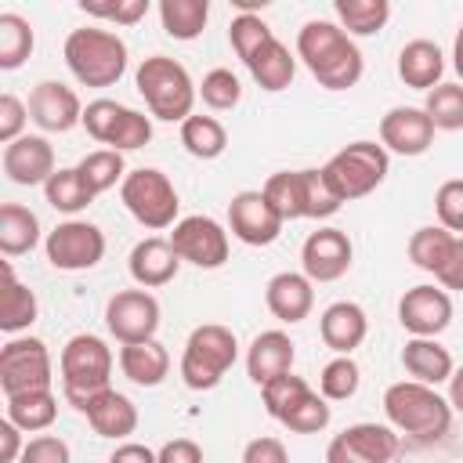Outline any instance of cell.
Instances as JSON below:
<instances>
[{
    "label": "cell",
    "mask_w": 463,
    "mask_h": 463,
    "mask_svg": "<svg viewBox=\"0 0 463 463\" xmlns=\"http://www.w3.org/2000/svg\"><path fill=\"white\" fill-rule=\"evenodd\" d=\"M297 58L326 90H351L365 72V58L358 43L336 22H326V18H311L300 25Z\"/></svg>",
    "instance_id": "cell-1"
},
{
    "label": "cell",
    "mask_w": 463,
    "mask_h": 463,
    "mask_svg": "<svg viewBox=\"0 0 463 463\" xmlns=\"http://www.w3.org/2000/svg\"><path fill=\"white\" fill-rule=\"evenodd\" d=\"M383 416L398 434H409L423 445L441 441L452 427V405L438 394V387L398 380L383 391Z\"/></svg>",
    "instance_id": "cell-2"
},
{
    "label": "cell",
    "mask_w": 463,
    "mask_h": 463,
    "mask_svg": "<svg viewBox=\"0 0 463 463\" xmlns=\"http://www.w3.org/2000/svg\"><path fill=\"white\" fill-rule=\"evenodd\" d=\"M61 58L76 83L83 87H116L127 72V43L119 33L101 25H80L65 36Z\"/></svg>",
    "instance_id": "cell-3"
},
{
    "label": "cell",
    "mask_w": 463,
    "mask_h": 463,
    "mask_svg": "<svg viewBox=\"0 0 463 463\" xmlns=\"http://www.w3.org/2000/svg\"><path fill=\"white\" fill-rule=\"evenodd\" d=\"M134 87L145 98L148 116H156L163 123H184L199 98V87L192 83L188 69L166 54L145 58L134 72Z\"/></svg>",
    "instance_id": "cell-4"
},
{
    "label": "cell",
    "mask_w": 463,
    "mask_h": 463,
    "mask_svg": "<svg viewBox=\"0 0 463 463\" xmlns=\"http://www.w3.org/2000/svg\"><path fill=\"white\" fill-rule=\"evenodd\" d=\"M112 365H116V354L101 336H94V333L69 336L58 354V376H61L65 402L72 409H80L90 394L112 387Z\"/></svg>",
    "instance_id": "cell-5"
},
{
    "label": "cell",
    "mask_w": 463,
    "mask_h": 463,
    "mask_svg": "<svg viewBox=\"0 0 463 463\" xmlns=\"http://www.w3.org/2000/svg\"><path fill=\"white\" fill-rule=\"evenodd\" d=\"M268 203L282 213V221H326L344 203L333 195V188L322 177V166L315 170H279L260 188Z\"/></svg>",
    "instance_id": "cell-6"
},
{
    "label": "cell",
    "mask_w": 463,
    "mask_h": 463,
    "mask_svg": "<svg viewBox=\"0 0 463 463\" xmlns=\"http://www.w3.org/2000/svg\"><path fill=\"white\" fill-rule=\"evenodd\" d=\"M239 358V340L221 322H203L188 333L181 351V380L188 391H213Z\"/></svg>",
    "instance_id": "cell-7"
},
{
    "label": "cell",
    "mask_w": 463,
    "mask_h": 463,
    "mask_svg": "<svg viewBox=\"0 0 463 463\" xmlns=\"http://www.w3.org/2000/svg\"><path fill=\"white\" fill-rule=\"evenodd\" d=\"M391 170V152L376 141H351L340 152H333L322 166L326 184L333 188V195L340 203H354L369 192H376L383 184Z\"/></svg>",
    "instance_id": "cell-8"
},
{
    "label": "cell",
    "mask_w": 463,
    "mask_h": 463,
    "mask_svg": "<svg viewBox=\"0 0 463 463\" xmlns=\"http://www.w3.org/2000/svg\"><path fill=\"white\" fill-rule=\"evenodd\" d=\"M119 199H123L127 213H130L141 228H148V232H163V228H174V224L181 221V217H177V210H181L177 188H174V181H170L163 170H156V166H137V170H130V174L123 177V184H119Z\"/></svg>",
    "instance_id": "cell-9"
},
{
    "label": "cell",
    "mask_w": 463,
    "mask_h": 463,
    "mask_svg": "<svg viewBox=\"0 0 463 463\" xmlns=\"http://www.w3.org/2000/svg\"><path fill=\"white\" fill-rule=\"evenodd\" d=\"M83 127L98 145L116 148V152H134L152 141V116H145L123 101H112V98L87 101Z\"/></svg>",
    "instance_id": "cell-10"
},
{
    "label": "cell",
    "mask_w": 463,
    "mask_h": 463,
    "mask_svg": "<svg viewBox=\"0 0 463 463\" xmlns=\"http://www.w3.org/2000/svg\"><path fill=\"white\" fill-rule=\"evenodd\" d=\"M54 365L51 351L40 336H11L0 347V387L4 398L25 394V391H51Z\"/></svg>",
    "instance_id": "cell-11"
},
{
    "label": "cell",
    "mask_w": 463,
    "mask_h": 463,
    "mask_svg": "<svg viewBox=\"0 0 463 463\" xmlns=\"http://www.w3.org/2000/svg\"><path fill=\"white\" fill-rule=\"evenodd\" d=\"M43 253L58 271H87L105 257V232L90 221H61L47 232Z\"/></svg>",
    "instance_id": "cell-12"
},
{
    "label": "cell",
    "mask_w": 463,
    "mask_h": 463,
    "mask_svg": "<svg viewBox=\"0 0 463 463\" xmlns=\"http://www.w3.org/2000/svg\"><path fill=\"white\" fill-rule=\"evenodd\" d=\"M170 246L174 253L181 257V264H195V268H221L232 253V242H228V228L206 213H192V217H181L170 232Z\"/></svg>",
    "instance_id": "cell-13"
},
{
    "label": "cell",
    "mask_w": 463,
    "mask_h": 463,
    "mask_svg": "<svg viewBox=\"0 0 463 463\" xmlns=\"http://www.w3.org/2000/svg\"><path fill=\"white\" fill-rule=\"evenodd\" d=\"M105 329L119 344H145L156 340L159 329V300L148 289H119L105 304Z\"/></svg>",
    "instance_id": "cell-14"
},
{
    "label": "cell",
    "mask_w": 463,
    "mask_h": 463,
    "mask_svg": "<svg viewBox=\"0 0 463 463\" xmlns=\"http://www.w3.org/2000/svg\"><path fill=\"white\" fill-rule=\"evenodd\" d=\"M398 456V430L391 423H351L326 445V463H391Z\"/></svg>",
    "instance_id": "cell-15"
},
{
    "label": "cell",
    "mask_w": 463,
    "mask_h": 463,
    "mask_svg": "<svg viewBox=\"0 0 463 463\" xmlns=\"http://www.w3.org/2000/svg\"><path fill=\"white\" fill-rule=\"evenodd\" d=\"M286 221L282 213L268 203V195L260 188H246V192H235L232 203H228V232L246 242V246H271L279 235H282Z\"/></svg>",
    "instance_id": "cell-16"
},
{
    "label": "cell",
    "mask_w": 463,
    "mask_h": 463,
    "mask_svg": "<svg viewBox=\"0 0 463 463\" xmlns=\"http://www.w3.org/2000/svg\"><path fill=\"white\" fill-rule=\"evenodd\" d=\"M398 322L409 336H441L452 322V297L441 286H412L398 300Z\"/></svg>",
    "instance_id": "cell-17"
},
{
    "label": "cell",
    "mask_w": 463,
    "mask_h": 463,
    "mask_svg": "<svg viewBox=\"0 0 463 463\" xmlns=\"http://www.w3.org/2000/svg\"><path fill=\"white\" fill-rule=\"evenodd\" d=\"M351 260H354V246H351L347 232H340V228H318L300 246V271L311 282L344 279L351 271Z\"/></svg>",
    "instance_id": "cell-18"
},
{
    "label": "cell",
    "mask_w": 463,
    "mask_h": 463,
    "mask_svg": "<svg viewBox=\"0 0 463 463\" xmlns=\"http://www.w3.org/2000/svg\"><path fill=\"white\" fill-rule=\"evenodd\" d=\"M83 109L87 105L80 101V94L58 80H40L29 94V119L43 134H69L83 123Z\"/></svg>",
    "instance_id": "cell-19"
},
{
    "label": "cell",
    "mask_w": 463,
    "mask_h": 463,
    "mask_svg": "<svg viewBox=\"0 0 463 463\" xmlns=\"http://www.w3.org/2000/svg\"><path fill=\"white\" fill-rule=\"evenodd\" d=\"M380 145L394 156H423L434 145V123L423 105H394L380 119Z\"/></svg>",
    "instance_id": "cell-20"
},
{
    "label": "cell",
    "mask_w": 463,
    "mask_h": 463,
    "mask_svg": "<svg viewBox=\"0 0 463 463\" xmlns=\"http://www.w3.org/2000/svg\"><path fill=\"white\" fill-rule=\"evenodd\" d=\"M4 174L7 181L22 184V188H33V184H47L51 174L58 170L54 166V145L43 137V134H22L18 141L4 145Z\"/></svg>",
    "instance_id": "cell-21"
},
{
    "label": "cell",
    "mask_w": 463,
    "mask_h": 463,
    "mask_svg": "<svg viewBox=\"0 0 463 463\" xmlns=\"http://www.w3.org/2000/svg\"><path fill=\"white\" fill-rule=\"evenodd\" d=\"M76 412L87 416L90 430L98 438H109V441H127L137 430V405L116 387H105V391L90 394Z\"/></svg>",
    "instance_id": "cell-22"
},
{
    "label": "cell",
    "mask_w": 463,
    "mask_h": 463,
    "mask_svg": "<svg viewBox=\"0 0 463 463\" xmlns=\"http://www.w3.org/2000/svg\"><path fill=\"white\" fill-rule=\"evenodd\" d=\"M293 362H297V344L289 340V333L282 329H264L250 340L246 347V376L264 387L271 383L275 376H286L293 373Z\"/></svg>",
    "instance_id": "cell-23"
},
{
    "label": "cell",
    "mask_w": 463,
    "mask_h": 463,
    "mask_svg": "<svg viewBox=\"0 0 463 463\" xmlns=\"http://www.w3.org/2000/svg\"><path fill=\"white\" fill-rule=\"evenodd\" d=\"M127 271H130V279H134L141 289H159V286H166V282L177 279L181 257L174 253L170 239L148 235V239L134 242V250H130V257H127Z\"/></svg>",
    "instance_id": "cell-24"
},
{
    "label": "cell",
    "mask_w": 463,
    "mask_h": 463,
    "mask_svg": "<svg viewBox=\"0 0 463 463\" xmlns=\"http://www.w3.org/2000/svg\"><path fill=\"white\" fill-rule=\"evenodd\" d=\"M264 304L279 322L297 326L315 307V282L304 271H279L264 286Z\"/></svg>",
    "instance_id": "cell-25"
},
{
    "label": "cell",
    "mask_w": 463,
    "mask_h": 463,
    "mask_svg": "<svg viewBox=\"0 0 463 463\" xmlns=\"http://www.w3.org/2000/svg\"><path fill=\"white\" fill-rule=\"evenodd\" d=\"M318 336L336 354H351L354 347H362L365 336H369V318H365L362 304H354V300H333L322 311V318H318Z\"/></svg>",
    "instance_id": "cell-26"
},
{
    "label": "cell",
    "mask_w": 463,
    "mask_h": 463,
    "mask_svg": "<svg viewBox=\"0 0 463 463\" xmlns=\"http://www.w3.org/2000/svg\"><path fill=\"white\" fill-rule=\"evenodd\" d=\"M402 365L409 373V380L438 387L449 383V376L456 373V362L449 354V347L438 344V336H409L402 347Z\"/></svg>",
    "instance_id": "cell-27"
},
{
    "label": "cell",
    "mask_w": 463,
    "mask_h": 463,
    "mask_svg": "<svg viewBox=\"0 0 463 463\" xmlns=\"http://www.w3.org/2000/svg\"><path fill=\"white\" fill-rule=\"evenodd\" d=\"M445 72V54L434 40H409L398 51V80L412 90H434Z\"/></svg>",
    "instance_id": "cell-28"
},
{
    "label": "cell",
    "mask_w": 463,
    "mask_h": 463,
    "mask_svg": "<svg viewBox=\"0 0 463 463\" xmlns=\"http://www.w3.org/2000/svg\"><path fill=\"white\" fill-rule=\"evenodd\" d=\"M119 373L137 387H159L170 376V351L159 340L123 344L119 347Z\"/></svg>",
    "instance_id": "cell-29"
},
{
    "label": "cell",
    "mask_w": 463,
    "mask_h": 463,
    "mask_svg": "<svg viewBox=\"0 0 463 463\" xmlns=\"http://www.w3.org/2000/svg\"><path fill=\"white\" fill-rule=\"evenodd\" d=\"M246 69H250V76H253V83H257L260 90L279 94V90H286V87L293 83V76H297V54H293L279 36H271V40L246 61Z\"/></svg>",
    "instance_id": "cell-30"
},
{
    "label": "cell",
    "mask_w": 463,
    "mask_h": 463,
    "mask_svg": "<svg viewBox=\"0 0 463 463\" xmlns=\"http://www.w3.org/2000/svg\"><path fill=\"white\" fill-rule=\"evenodd\" d=\"M36 315H40V300H36V293L25 286V282H18V275H14V268H11V260H4V293H0V329L4 333H22V329H29L33 322H36Z\"/></svg>",
    "instance_id": "cell-31"
},
{
    "label": "cell",
    "mask_w": 463,
    "mask_h": 463,
    "mask_svg": "<svg viewBox=\"0 0 463 463\" xmlns=\"http://www.w3.org/2000/svg\"><path fill=\"white\" fill-rule=\"evenodd\" d=\"M40 246V217L22 206V203H4L0 206V253L4 257H22Z\"/></svg>",
    "instance_id": "cell-32"
},
{
    "label": "cell",
    "mask_w": 463,
    "mask_h": 463,
    "mask_svg": "<svg viewBox=\"0 0 463 463\" xmlns=\"http://www.w3.org/2000/svg\"><path fill=\"white\" fill-rule=\"evenodd\" d=\"M4 416L25 434H40L58 420V398H54V391H25V394L7 398Z\"/></svg>",
    "instance_id": "cell-33"
},
{
    "label": "cell",
    "mask_w": 463,
    "mask_h": 463,
    "mask_svg": "<svg viewBox=\"0 0 463 463\" xmlns=\"http://www.w3.org/2000/svg\"><path fill=\"white\" fill-rule=\"evenodd\" d=\"M43 199H47V206H54L58 213H80V210H87L98 195L90 192V184L83 181V174L76 170V166H58L54 174H51V181L43 184Z\"/></svg>",
    "instance_id": "cell-34"
},
{
    "label": "cell",
    "mask_w": 463,
    "mask_h": 463,
    "mask_svg": "<svg viewBox=\"0 0 463 463\" xmlns=\"http://www.w3.org/2000/svg\"><path fill=\"white\" fill-rule=\"evenodd\" d=\"M210 22V4L206 0H159V25L174 40H195L203 36Z\"/></svg>",
    "instance_id": "cell-35"
},
{
    "label": "cell",
    "mask_w": 463,
    "mask_h": 463,
    "mask_svg": "<svg viewBox=\"0 0 463 463\" xmlns=\"http://www.w3.org/2000/svg\"><path fill=\"white\" fill-rule=\"evenodd\" d=\"M181 145L188 156L195 159H217L224 156L228 148V130L217 116H203V112H192L184 123H181Z\"/></svg>",
    "instance_id": "cell-36"
},
{
    "label": "cell",
    "mask_w": 463,
    "mask_h": 463,
    "mask_svg": "<svg viewBox=\"0 0 463 463\" xmlns=\"http://www.w3.org/2000/svg\"><path fill=\"white\" fill-rule=\"evenodd\" d=\"M336 25L354 40V36H376L387 18H391V4L387 0H336Z\"/></svg>",
    "instance_id": "cell-37"
},
{
    "label": "cell",
    "mask_w": 463,
    "mask_h": 463,
    "mask_svg": "<svg viewBox=\"0 0 463 463\" xmlns=\"http://www.w3.org/2000/svg\"><path fill=\"white\" fill-rule=\"evenodd\" d=\"M452 242H456V235H452L449 228H441V224H423V228H416V232L409 235V260H412L420 271L438 275V271L445 268L449 253H452Z\"/></svg>",
    "instance_id": "cell-38"
},
{
    "label": "cell",
    "mask_w": 463,
    "mask_h": 463,
    "mask_svg": "<svg viewBox=\"0 0 463 463\" xmlns=\"http://www.w3.org/2000/svg\"><path fill=\"white\" fill-rule=\"evenodd\" d=\"M36 47V36H33V25L29 18L14 14V11H4L0 14V69L4 72H14L29 61Z\"/></svg>",
    "instance_id": "cell-39"
},
{
    "label": "cell",
    "mask_w": 463,
    "mask_h": 463,
    "mask_svg": "<svg viewBox=\"0 0 463 463\" xmlns=\"http://www.w3.org/2000/svg\"><path fill=\"white\" fill-rule=\"evenodd\" d=\"M76 170L83 174V181L90 184L94 195H101V192L123 184V177L130 174L127 163H123V152H116V148H94V152H87V156L76 163Z\"/></svg>",
    "instance_id": "cell-40"
},
{
    "label": "cell",
    "mask_w": 463,
    "mask_h": 463,
    "mask_svg": "<svg viewBox=\"0 0 463 463\" xmlns=\"http://www.w3.org/2000/svg\"><path fill=\"white\" fill-rule=\"evenodd\" d=\"M307 394H315L311 391V383L304 380V376H297V373H286V376H275L271 383H264L260 387V402H264V412L271 416V420H286Z\"/></svg>",
    "instance_id": "cell-41"
},
{
    "label": "cell",
    "mask_w": 463,
    "mask_h": 463,
    "mask_svg": "<svg viewBox=\"0 0 463 463\" xmlns=\"http://www.w3.org/2000/svg\"><path fill=\"white\" fill-rule=\"evenodd\" d=\"M358 383H362V369H358V362L351 354H336L318 373V394L326 402H347V398H354L358 394Z\"/></svg>",
    "instance_id": "cell-42"
},
{
    "label": "cell",
    "mask_w": 463,
    "mask_h": 463,
    "mask_svg": "<svg viewBox=\"0 0 463 463\" xmlns=\"http://www.w3.org/2000/svg\"><path fill=\"white\" fill-rule=\"evenodd\" d=\"M423 112L430 116L434 130H463V83H438L427 90Z\"/></svg>",
    "instance_id": "cell-43"
},
{
    "label": "cell",
    "mask_w": 463,
    "mask_h": 463,
    "mask_svg": "<svg viewBox=\"0 0 463 463\" xmlns=\"http://www.w3.org/2000/svg\"><path fill=\"white\" fill-rule=\"evenodd\" d=\"M271 36H275V33H271V25H268L260 14H235L232 25H228V43H232V51L242 58V65H246Z\"/></svg>",
    "instance_id": "cell-44"
},
{
    "label": "cell",
    "mask_w": 463,
    "mask_h": 463,
    "mask_svg": "<svg viewBox=\"0 0 463 463\" xmlns=\"http://www.w3.org/2000/svg\"><path fill=\"white\" fill-rule=\"evenodd\" d=\"M199 98L206 109L213 112H232L239 101H242V83L232 69H210L199 83Z\"/></svg>",
    "instance_id": "cell-45"
},
{
    "label": "cell",
    "mask_w": 463,
    "mask_h": 463,
    "mask_svg": "<svg viewBox=\"0 0 463 463\" xmlns=\"http://www.w3.org/2000/svg\"><path fill=\"white\" fill-rule=\"evenodd\" d=\"M329 420H333V409H329V402L315 391V394H307V398L282 420V427L293 430V434H318V430L329 427Z\"/></svg>",
    "instance_id": "cell-46"
},
{
    "label": "cell",
    "mask_w": 463,
    "mask_h": 463,
    "mask_svg": "<svg viewBox=\"0 0 463 463\" xmlns=\"http://www.w3.org/2000/svg\"><path fill=\"white\" fill-rule=\"evenodd\" d=\"M80 11L87 18H101V22H112V25H137L145 14H148V0H83Z\"/></svg>",
    "instance_id": "cell-47"
},
{
    "label": "cell",
    "mask_w": 463,
    "mask_h": 463,
    "mask_svg": "<svg viewBox=\"0 0 463 463\" xmlns=\"http://www.w3.org/2000/svg\"><path fill=\"white\" fill-rule=\"evenodd\" d=\"M434 213L441 228L463 235V177H452L434 192Z\"/></svg>",
    "instance_id": "cell-48"
},
{
    "label": "cell",
    "mask_w": 463,
    "mask_h": 463,
    "mask_svg": "<svg viewBox=\"0 0 463 463\" xmlns=\"http://www.w3.org/2000/svg\"><path fill=\"white\" fill-rule=\"evenodd\" d=\"M18 463H72V452L58 434H36L25 441V452Z\"/></svg>",
    "instance_id": "cell-49"
},
{
    "label": "cell",
    "mask_w": 463,
    "mask_h": 463,
    "mask_svg": "<svg viewBox=\"0 0 463 463\" xmlns=\"http://www.w3.org/2000/svg\"><path fill=\"white\" fill-rule=\"evenodd\" d=\"M25 119H29V105L18 101L14 94H0V141L4 145H11V141L22 137Z\"/></svg>",
    "instance_id": "cell-50"
},
{
    "label": "cell",
    "mask_w": 463,
    "mask_h": 463,
    "mask_svg": "<svg viewBox=\"0 0 463 463\" xmlns=\"http://www.w3.org/2000/svg\"><path fill=\"white\" fill-rule=\"evenodd\" d=\"M242 463H289V452H286V445H282L279 438L260 434V438L246 441V449H242Z\"/></svg>",
    "instance_id": "cell-51"
},
{
    "label": "cell",
    "mask_w": 463,
    "mask_h": 463,
    "mask_svg": "<svg viewBox=\"0 0 463 463\" xmlns=\"http://www.w3.org/2000/svg\"><path fill=\"white\" fill-rule=\"evenodd\" d=\"M156 456H159V463H203V449L192 438H174Z\"/></svg>",
    "instance_id": "cell-52"
},
{
    "label": "cell",
    "mask_w": 463,
    "mask_h": 463,
    "mask_svg": "<svg viewBox=\"0 0 463 463\" xmlns=\"http://www.w3.org/2000/svg\"><path fill=\"white\" fill-rule=\"evenodd\" d=\"M434 279H438V286H441V289H463V235H456L452 253H449L445 268H441Z\"/></svg>",
    "instance_id": "cell-53"
},
{
    "label": "cell",
    "mask_w": 463,
    "mask_h": 463,
    "mask_svg": "<svg viewBox=\"0 0 463 463\" xmlns=\"http://www.w3.org/2000/svg\"><path fill=\"white\" fill-rule=\"evenodd\" d=\"M25 430H18L7 416L0 420V463H18L22 452H25V441H22Z\"/></svg>",
    "instance_id": "cell-54"
},
{
    "label": "cell",
    "mask_w": 463,
    "mask_h": 463,
    "mask_svg": "<svg viewBox=\"0 0 463 463\" xmlns=\"http://www.w3.org/2000/svg\"><path fill=\"white\" fill-rule=\"evenodd\" d=\"M109 463H159V456L141 441H119L109 456Z\"/></svg>",
    "instance_id": "cell-55"
},
{
    "label": "cell",
    "mask_w": 463,
    "mask_h": 463,
    "mask_svg": "<svg viewBox=\"0 0 463 463\" xmlns=\"http://www.w3.org/2000/svg\"><path fill=\"white\" fill-rule=\"evenodd\" d=\"M449 405H452V412L463 416V365L449 376Z\"/></svg>",
    "instance_id": "cell-56"
},
{
    "label": "cell",
    "mask_w": 463,
    "mask_h": 463,
    "mask_svg": "<svg viewBox=\"0 0 463 463\" xmlns=\"http://www.w3.org/2000/svg\"><path fill=\"white\" fill-rule=\"evenodd\" d=\"M452 69H456V76H459V83H463V22H459L456 40H452Z\"/></svg>",
    "instance_id": "cell-57"
}]
</instances>
